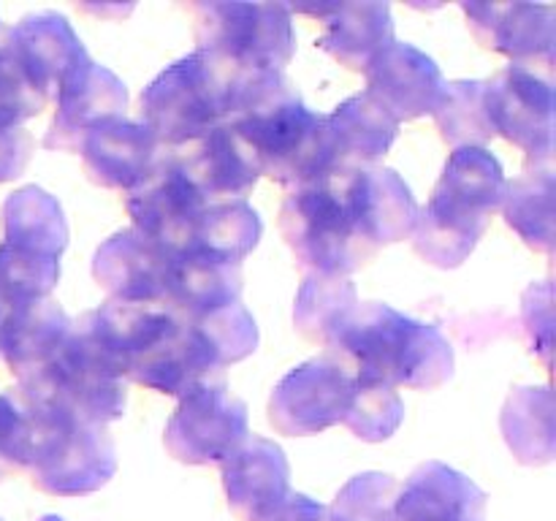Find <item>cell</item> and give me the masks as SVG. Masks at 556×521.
Wrapping results in <instances>:
<instances>
[{"label":"cell","mask_w":556,"mask_h":521,"mask_svg":"<svg viewBox=\"0 0 556 521\" xmlns=\"http://www.w3.org/2000/svg\"><path fill=\"white\" fill-rule=\"evenodd\" d=\"M226 125L250 147L261 177L293 190L334 174L326 114L309 112L286 74L231 79Z\"/></svg>","instance_id":"obj_1"},{"label":"cell","mask_w":556,"mask_h":521,"mask_svg":"<svg viewBox=\"0 0 556 521\" xmlns=\"http://www.w3.org/2000/svg\"><path fill=\"white\" fill-rule=\"evenodd\" d=\"M326 351L348 361L356 378L391 389L432 391L454 374V347L438 326L380 302L358 304Z\"/></svg>","instance_id":"obj_2"},{"label":"cell","mask_w":556,"mask_h":521,"mask_svg":"<svg viewBox=\"0 0 556 521\" xmlns=\"http://www.w3.org/2000/svg\"><path fill=\"white\" fill-rule=\"evenodd\" d=\"M503 166L486 147H465L448 155L427 206H418L413 250L438 269L465 264L486 233L505 199Z\"/></svg>","instance_id":"obj_3"},{"label":"cell","mask_w":556,"mask_h":521,"mask_svg":"<svg viewBox=\"0 0 556 521\" xmlns=\"http://www.w3.org/2000/svg\"><path fill=\"white\" fill-rule=\"evenodd\" d=\"M280 233L304 275L351 277L380 253L364 233L353 171L293 188L280 206Z\"/></svg>","instance_id":"obj_4"},{"label":"cell","mask_w":556,"mask_h":521,"mask_svg":"<svg viewBox=\"0 0 556 521\" xmlns=\"http://www.w3.org/2000/svg\"><path fill=\"white\" fill-rule=\"evenodd\" d=\"M195 20V52L215 60L231 79L248 74H286L296 52L291 5L210 3L190 5Z\"/></svg>","instance_id":"obj_5"},{"label":"cell","mask_w":556,"mask_h":521,"mask_svg":"<svg viewBox=\"0 0 556 521\" xmlns=\"http://www.w3.org/2000/svg\"><path fill=\"white\" fill-rule=\"evenodd\" d=\"M231 76L201 52L168 65L139 98L141 125L161 150H182L226 123Z\"/></svg>","instance_id":"obj_6"},{"label":"cell","mask_w":556,"mask_h":521,"mask_svg":"<svg viewBox=\"0 0 556 521\" xmlns=\"http://www.w3.org/2000/svg\"><path fill=\"white\" fill-rule=\"evenodd\" d=\"M30 423L27 472L33 486L52 497H85L112 481L117 472V454L106 427L47 416H30Z\"/></svg>","instance_id":"obj_7"},{"label":"cell","mask_w":556,"mask_h":521,"mask_svg":"<svg viewBox=\"0 0 556 521\" xmlns=\"http://www.w3.org/2000/svg\"><path fill=\"white\" fill-rule=\"evenodd\" d=\"M356 372L337 353L309 358L291 369L269 396V423L286 437H309L345 421Z\"/></svg>","instance_id":"obj_8"},{"label":"cell","mask_w":556,"mask_h":521,"mask_svg":"<svg viewBox=\"0 0 556 521\" xmlns=\"http://www.w3.org/2000/svg\"><path fill=\"white\" fill-rule=\"evenodd\" d=\"M486 87V112L494 136L527 152V166L554 163V79L530 65L510 63Z\"/></svg>","instance_id":"obj_9"},{"label":"cell","mask_w":556,"mask_h":521,"mask_svg":"<svg viewBox=\"0 0 556 521\" xmlns=\"http://www.w3.org/2000/svg\"><path fill=\"white\" fill-rule=\"evenodd\" d=\"M248 437V405L223 383H206L179 399L163 445L182 465H223Z\"/></svg>","instance_id":"obj_10"},{"label":"cell","mask_w":556,"mask_h":521,"mask_svg":"<svg viewBox=\"0 0 556 521\" xmlns=\"http://www.w3.org/2000/svg\"><path fill=\"white\" fill-rule=\"evenodd\" d=\"M206 206L168 150L157 155L150 174L128 193V215L136 231L174 255L190 247Z\"/></svg>","instance_id":"obj_11"},{"label":"cell","mask_w":556,"mask_h":521,"mask_svg":"<svg viewBox=\"0 0 556 521\" xmlns=\"http://www.w3.org/2000/svg\"><path fill=\"white\" fill-rule=\"evenodd\" d=\"M472 38L516 65L554 71L556 5L546 3H462Z\"/></svg>","instance_id":"obj_12"},{"label":"cell","mask_w":556,"mask_h":521,"mask_svg":"<svg viewBox=\"0 0 556 521\" xmlns=\"http://www.w3.org/2000/svg\"><path fill=\"white\" fill-rule=\"evenodd\" d=\"M174 260L157 242L136 228H125L109 237L92 255V277L112 302L166 304Z\"/></svg>","instance_id":"obj_13"},{"label":"cell","mask_w":556,"mask_h":521,"mask_svg":"<svg viewBox=\"0 0 556 521\" xmlns=\"http://www.w3.org/2000/svg\"><path fill=\"white\" fill-rule=\"evenodd\" d=\"M54 117L43 136V147L58 152H79L81 141L98 125L123 119L128 109V87L117 74L87 60L63 81L54 96Z\"/></svg>","instance_id":"obj_14"},{"label":"cell","mask_w":556,"mask_h":521,"mask_svg":"<svg viewBox=\"0 0 556 521\" xmlns=\"http://www.w3.org/2000/svg\"><path fill=\"white\" fill-rule=\"evenodd\" d=\"M0 43L47 101H54L63 81L90 60L71 22L52 11L25 16Z\"/></svg>","instance_id":"obj_15"},{"label":"cell","mask_w":556,"mask_h":521,"mask_svg":"<svg viewBox=\"0 0 556 521\" xmlns=\"http://www.w3.org/2000/svg\"><path fill=\"white\" fill-rule=\"evenodd\" d=\"M367 96L386 109L396 123L432 114L445 90L440 65L413 43L394 41L367 68Z\"/></svg>","instance_id":"obj_16"},{"label":"cell","mask_w":556,"mask_h":521,"mask_svg":"<svg viewBox=\"0 0 556 521\" xmlns=\"http://www.w3.org/2000/svg\"><path fill=\"white\" fill-rule=\"evenodd\" d=\"M128 380L182 399L201 385L223 383V367L199 331L177 315L172 326L136 358Z\"/></svg>","instance_id":"obj_17"},{"label":"cell","mask_w":556,"mask_h":521,"mask_svg":"<svg viewBox=\"0 0 556 521\" xmlns=\"http://www.w3.org/2000/svg\"><path fill=\"white\" fill-rule=\"evenodd\" d=\"M177 157L188 182L206 204L244 201L258 185L261 171L253 152L231 125H217L182 150H168Z\"/></svg>","instance_id":"obj_18"},{"label":"cell","mask_w":556,"mask_h":521,"mask_svg":"<svg viewBox=\"0 0 556 521\" xmlns=\"http://www.w3.org/2000/svg\"><path fill=\"white\" fill-rule=\"evenodd\" d=\"M223 488L239 521H264L291 494V467L271 440L250 434L220 465Z\"/></svg>","instance_id":"obj_19"},{"label":"cell","mask_w":556,"mask_h":521,"mask_svg":"<svg viewBox=\"0 0 556 521\" xmlns=\"http://www.w3.org/2000/svg\"><path fill=\"white\" fill-rule=\"evenodd\" d=\"M291 11L324 22V36L318 38V47L337 63L358 74H367L372 60L396 41L389 3L358 0V3L293 5Z\"/></svg>","instance_id":"obj_20"},{"label":"cell","mask_w":556,"mask_h":521,"mask_svg":"<svg viewBox=\"0 0 556 521\" xmlns=\"http://www.w3.org/2000/svg\"><path fill=\"white\" fill-rule=\"evenodd\" d=\"M71 331L74 320L52 298L27 302L9 313L0 334V356L16 383H30L54 367L68 347Z\"/></svg>","instance_id":"obj_21"},{"label":"cell","mask_w":556,"mask_h":521,"mask_svg":"<svg viewBox=\"0 0 556 521\" xmlns=\"http://www.w3.org/2000/svg\"><path fill=\"white\" fill-rule=\"evenodd\" d=\"M87 179L106 190H134L155 166L161 147L141 123L109 119L85 136L79 147Z\"/></svg>","instance_id":"obj_22"},{"label":"cell","mask_w":556,"mask_h":521,"mask_svg":"<svg viewBox=\"0 0 556 521\" xmlns=\"http://www.w3.org/2000/svg\"><path fill=\"white\" fill-rule=\"evenodd\" d=\"M486 492L443 461H424L400 486L394 521H483Z\"/></svg>","instance_id":"obj_23"},{"label":"cell","mask_w":556,"mask_h":521,"mask_svg":"<svg viewBox=\"0 0 556 521\" xmlns=\"http://www.w3.org/2000/svg\"><path fill=\"white\" fill-rule=\"evenodd\" d=\"M326 128H329L334 171L375 168L400 134V123L367 92L342 101L326 117Z\"/></svg>","instance_id":"obj_24"},{"label":"cell","mask_w":556,"mask_h":521,"mask_svg":"<svg viewBox=\"0 0 556 521\" xmlns=\"http://www.w3.org/2000/svg\"><path fill=\"white\" fill-rule=\"evenodd\" d=\"M239 296H242V266L199 250H185L177 255L166 307L179 318H199L210 309L239 302Z\"/></svg>","instance_id":"obj_25"},{"label":"cell","mask_w":556,"mask_h":521,"mask_svg":"<svg viewBox=\"0 0 556 521\" xmlns=\"http://www.w3.org/2000/svg\"><path fill=\"white\" fill-rule=\"evenodd\" d=\"M353 190L362 212V226L378 250L407 239L416 228L418 204L410 188L394 168H362L353 171Z\"/></svg>","instance_id":"obj_26"},{"label":"cell","mask_w":556,"mask_h":521,"mask_svg":"<svg viewBox=\"0 0 556 521\" xmlns=\"http://www.w3.org/2000/svg\"><path fill=\"white\" fill-rule=\"evenodd\" d=\"M3 247L60 260L68 247L63 206L47 190L27 185L3 201Z\"/></svg>","instance_id":"obj_27"},{"label":"cell","mask_w":556,"mask_h":521,"mask_svg":"<svg viewBox=\"0 0 556 521\" xmlns=\"http://www.w3.org/2000/svg\"><path fill=\"white\" fill-rule=\"evenodd\" d=\"M554 391L548 385H525L508 396L503 407V437L510 454L527 467H543L556 454Z\"/></svg>","instance_id":"obj_28"},{"label":"cell","mask_w":556,"mask_h":521,"mask_svg":"<svg viewBox=\"0 0 556 521\" xmlns=\"http://www.w3.org/2000/svg\"><path fill=\"white\" fill-rule=\"evenodd\" d=\"M505 223L535 253H554V163L527 166L521 177L505 185Z\"/></svg>","instance_id":"obj_29"},{"label":"cell","mask_w":556,"mask_h":521,"mask_svg":"<svg viewBox=\"0 0 556 521\" xmlns=\"http://www.w3.org/2000/svg\"><path fill=\"white\" fill-rule=\"evenodd\" d=\"M356 307V285L348 277L307 275L293 304V326L307 342L329 347Z\"/></svg>","instance_id":"obj_30"},{"label":"cell","mask_w":556,"mask_h":521,"mask_svg":"<svg viewBox=\"0 0 556 521\" xmlns=\"http://www.w3.org/2000/svg\"><path fill=\"white\" fill-rule=\"evenodd\" d=\"M261 233H264L261 217L248 201L210 204L201 215L188 250H199V253L242 266V260L258 247Z\"/></svg>","instance_id":"obj_31"},{"label":"cell","mask_w":556,"mask_h":521,"mask_svg":"<svg viewBox=\"0 0 556 521\" xmlns=\"http://www.w3.org/2000/svg\"><path fill=\"white\" fill-rule=\"evenodd\" d=\"M432 117L443 141L454 150L483 147L494 139L486 112V87L478 79L445 81V90L434 106Z\"/></svg>","instance_id":"obj_32"},{"label":"cell","mask_w":556,"mask_h":521,"mask_svg":"<svg viewBox=\"0 0 556 521\" xmlns=\"http://www.w3.org/2000/svg\"><path fill=\"white\" fill-rule=\"evenodd\" d=\"M188 323L210 345V351L215 353L217 364L223 369L228 364L248 358L258 347V326H255V318L242 302L210 309V313L199 315V318H188Z\"/></svg>","instance_id":"obj_33"},{"label":"cell","mask_w":556,"mask_h":521,"mask_svg":"<svg viewBox=\"0 0 556 521\" xmlns=\"http://www.w3.org/2000/svg\"><path fill=\"white\" fill-rule=\"evenodd\" d=\"M405 421V402L391 385L356 378L351 410L342 427L351 429L364 443H383Z\"/></svg>","instance_id":"obj_34"},{"label":"cell","mask_w":556,"mask_h":521,"mask_svg":"<svg viewBox=\"0 0 556 521\" xmlns=\"http://www.w3.org/2000/svg\"><path fill=\"white\" fill-rule=\"evenodd\" d=\"M400 483L386 472H364L351 478L331 508H326V521H394V503Z\"/></svg>","instance_id":"obj_35"},{"label":"cell","mask_w":556,"mask_h":521,"mask_svg":"<svg viewBox=\"0 0 556 521\" xmlns=\"http://www.w3.org/2000/svg\"><path fill=\"white\" fill-rule=\"evenodd\" d=\"M47 103V98L27 81L20 65L0 43V130L22 128V123L38 117Z\"/></svg>","instance_id":"obj_36"},{"label":"cell","mask_w":556,"mask_h":521,"mask_svg":"<svg viewBox=\"0 0 556 521\" xmlns=\"http://www.w3.org/2000/svg\"><path fill=\"white\" fill-rule=\"evenodd\" d=\"M33 443V423L22 402L0 394V481L27 470Z\"/></svg>","instance_id":"obj_37"},{"label":"cell","mask_w":556,"mask_h":521,"mask_svg":"<svg viewBox=\"0 0 556 521\" xmlns=\"http://www.w3.org/2000/svg\"><path fill=\"white\" fill-rule=\"evenodd\" d=\"M554 291L552 282L532 285L525 293V329L530 334V345L535 356L552 367V336H554Z\"/></svg>","instance_id":"obj_38"},{"label":"cell","mask_w":556,"mask_h":521,"mask_svg":"<svg viewBox=\"0 0 556 521\" xmlns=\"http://www.w3.org/2000/svg\"><path fill=\"white\" fill-rule=\"evenodd\" d=\"M33 157V136L25 128L0 130V182L22 177Z\"/></svg>","instance_id":"obj_39"},{"label":"cell","mask_w":556,"mask_h":521,"mask_svg":"<svg viewBox=\"0 0 556 521\" xmlns=\"http://www.w3.org/2000/svg\"><path fill=\"white\" fill-rule=\"evenodd\" d=\"M264 521H326V508L307 494H288Z\"/></svg>","instance_id":"obj_40"},{"label":"cell","mask_w":556,"mask_h":521,"mask_svg":"<svg viewBox=\"0 0 556 521\" xmlns=\"http://www.w3.org/2000/svg\"><path fill=\"white\" fill-rule=\"evenodd\" d=\"M5 318H9V313H5V307H3V304H0V334H3V323H5Z\"/></svg>","instance_id":"obj_41"}]
</instances>
